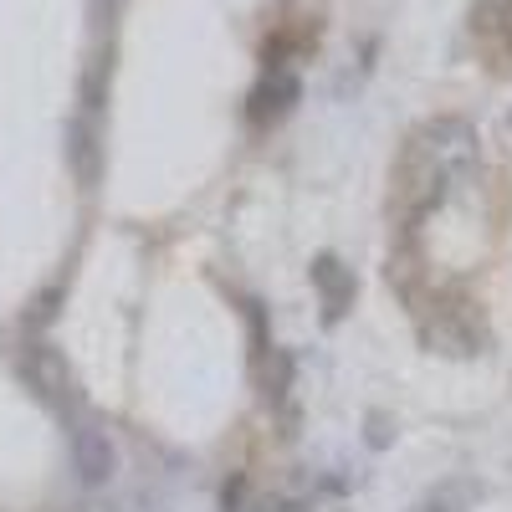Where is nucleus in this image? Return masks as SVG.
I'll list each match as a JSON object with an SVG mask.
<instances>
[{
  "instance_id": "f03ea898",
  "label": "nucleus",
  "mask_w": 512,
  "mask_h": 512,
  "mask_svg": "<svg viewBox=\"0 0 512 512\" xmlns=\"http://www.w3.org/2000/svg\"><path fill=\"white\" fill-rule=\"evenodd\" d=\"M16 369H21V379H26V390H31L41 405H52L57 415H77V410H82V405H77V379H72L67 359H62L52 344H26V349L16 354Z\"/></svg>"
},
{
  "instance_id": "20e7f679",
  "label": "nucleus",
  "mask_w": 512,
  "mask_h": 512,
  "mask_svg": "<svg viewBox=\"0 0 512 512\" xmlns=\"http://www.w3.org/2000/svg\"><path fill=\"white\" fill-rule=\"evenodd\" d=\"M313 282H318V292H323L328 318H338V313L349 308V297H354V277L344 272V262H338V256H318V262H313Z\"/></svg>"
},
{
  "instance_id": "7ed1b4c3",
  "label": "nucleus",
  "mask_w": 512,
  "mask_h": 512,
  "mask_svg": "<svg viewBox=\"0 0 512 512\" xmlns=\"http://www.w3.org/2000/svg\"><path fill=\"white\" fill-rule=\"evenodd\" d=\"M72 425V466H77V482L82 487H108L113 472H118V451H113V436L103 431V420H93L88 410L67 415Z\"/></svg>"
},
{
  "instance_id": "f257e3e1",
  "label": "nucleus",
  "mask_w": 512,
  "mask_h": 512,
  "mask_svg": "<svg viewBox=\"0 0 512 512\" xmlns=\"http://www.w3.org/2000/svg\"><path fill=\"white\" fill-rule=\"evenodd\" d=\"M477 164V128L466 118H431L425 128H415L410 144H405V159H400V190L410 200V210H425L436 205L441 190L466 175Z\"/></svg>"
}]
</instances>
